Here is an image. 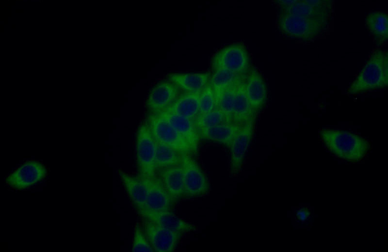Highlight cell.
Segmentation results:
<instances>
[{"label": "cell", "mask_w": 388, "mask_h": 252, "mask_svg": "<svg viewBox=\"0 0 388 252\" xmlns=\"http://www.w3.org/2000/svg\"><path fill=\"white\" fill-rule=\"evenodd\" d=\"M320 138L325 148L334 156L350 162L361 161L368 154V140L347 130L323 128Z\"/></svg>", "instance_id": "cell-1"}, {"label": "cell", "mask_w": 388, "mask_h": 252, "mask_svg": "<svg viewBox=\"0 0 388 252\" xmlns=\"http://www.w3.org/2000/svg\"><path fill=\"white\" fill-rule=\"evenodd\" d=\"M388 84V55L387 50H373L346 94L355 95L380 89Z\"/></svg>", "instance_id": "cell-2"}, {"label": "cell", "mask_w": 388, "mask_h": 252, "mask_svg": "<svg viewBox=\"0 0 388 252\" xmlns=\"http://www.w3.org/2000/svg\"><path fill=\"white\" fill-rule=\"evenodd\" d=\"M331 21L278 14L277 24L285 36L304 42L314 41L325 33Z\"/></svg>", "instance_id": "cell-3"}, {"label": "cell", "mask_w": 388, "mask_h": 252, "mask_svg": "<svg viewBox=\"0 0 388 252\" xmlns=\"http://www.w3.org/2000/svg\"><path fill=\"white\" fill-rule=\"evenodd\" d=\"M210 66L213 71L226 70L240 75H246L252 67L248 51L242 43L226 45L212 56Z\"/></svg>", "instance_id": "cell-4"}, {"label": "cell", "mask_w": 388, "mask_h": 252, "mask_svg": "<svg viewBox=\"0 0 388 252\" xmlns=\"http://www.w3.org/2000/svg\"><path fill=\"white\" fill-rule=\"evenodd\" d=\"M155 141L145 121L138 127L136 134V157L138 177L151 178L156 176L154 168Z\"/></svg>", "instance_id": "cell-5"}, {"label": "cell", "mask_w": 388, "mask_h": 252, "mask_svg": "<svg viewBox=\"0 0 388 252\" xmlns=\"http://www.w3.org/2000/svg\"><path fill=\"white\" fill-rule=\"evenodd\" d=\"M145 122L156 140L169 145L182 154L194 155L186 140L167 121L150 113L147 115Z\"/></svg>", "instance_id": "cell-6"}, {"label": "cell", "mask_w": 388, "mask_h": 252, "mask_svg": "<svg viewBox=\"0 0 388 252\" xmlns=\"http://www.w3.org/2000/svg\"><path fill=\"white\" fill-rule=\"evenodd\" d=\"M184 198H194L207 194L210 185L204 173L192 155L182 154Z\"/></svg>", "instance_id": "cell-7"}, {"label": "cell", "mask_w": 388, "mask_h": 252, "mask_svg": "<svg viewBox=\"0 0 388 252\" xmlns=\"http://www.w3.org/2000/svg\"><path fill=\"white\" fill-rule=\"evenodd\" d=\"M47 173V169L42 163L34 160H27L6 177L5 183L13 189H24L44 179Z\"/></svg>", "instance_id": "cell-8"}, {"label": "cell", "mask_w": 388, "mask_h": 252, "mask_svg": "<svg viewBox=\"0 0 388 252\" xmlns=\"http://www.w3.org/2000/svg\"><path fill=\"white\" fill-rule=\"evenodd\" d=\"M278 14L331 21L333 4L331 0H296L291 5L279 7Z\"/></svg>", "instance_id": "cell-9"}, {"label": "cell", "mask_w": 388, "mask_h": 252, "mask_svg": "<svg viewBox=\"0 0 388 252\" xmlns=\"http://www.w3.org/2000/svg\"><path fill=\"white\" fill-rule=\"evenodd\" d=\"M143 224L144 234L154 252H173L183 234L147 220H144Z\"/></svg>", "instance_id": "cell-10"}, {"label": "cell", "mask_w": 388, "mask_h": 252, "mask_svg": "<svg viewBox=\"0 0 388 252\" xmlns=\"http://www.w3.org/2000/svg\"><path fill=\"white\" fill-rule=\"evenodd\" d=\"M180 91L177 85L168 80L161 81L150 91L146 106L151 113L160 111L171 104Z\"/></svg>", "instance_id": "cell-11"}, {"label": "cell", "mask_w": 388, "mask_h": 252, "mask_svg": "<svg viewBox=\"0 0 388 252\" xmlns=\"http://www.w3.org/2000/svg\"><path fill=\"white\" fill-rule=\"evenodd\" d=\"M245 92L254 112L261 111L267 102V88L262 76L254 67L246 74Z\"/></svg>", "instance_id": "cell-12"}, {"label": "cell", "mask_w": 388, "mask_h": 252, "mask_svg": "<svg viewBox=\"0 0 388 252\" xmlns=\"http://www.w3.org/2000/svg\"><path fill=\"white\" fill-rule=\"evenodd\" d=\"M141 179L147 187L146 200L142 208L156 211H169L175 201L170 196L161 180L156 175L151 178Z\"/></svg>", "instance_id": "cell-13"}, {"label": "cell", "mask_w": 388, "mask_h": 252, "mask_svg": "<svg viewBox=\"0 0 388 252\" xmlns=\"http://www.w3.org/2000/svg\"><path fill=\"white\" fill-rule=\"evenodd\" d=\"M143 220L150 221L165 228L181 233L195 230V226L186 221L169 211H156L145 208L137 209Z\"/></svg>", "instance_id": "cell-14"}, {"label": "cell", "mask_w": 388, "mask_h": 252, "mask_svg": "<svg viewBox=\"0 0 388 252\" xmlns=\"http://www.w3.org/2000/svg\"><path fill=\"white\" fill-rule=\"evenodd\" d=\"M151 113L167 121L178 133L186 140L194 154H197L200 137L193 120L174 113L161 111Z\"/></svg>", "instance_id": "cell-15"}, {"label": "cell", "mask_w": 388, "mask_h": 252, "mask_svg": "<svg viewBox=\"0 0 388 252\" xmlns=\"http://www.w3.org/2000/svg\"><path fill=\"white\" fill-rule=\"evenodd\" d=\"M254 122L251 121L244 124L233 140L229 149L231 154V169L233 172L239 171L242 166L252 139Z\"/></svg>", "instance_id": "cell-16"}, {"label": "cell", "mask_w": 388, "mask_h": 252, "mask_svg": "<svg viewBox=\"0 0 388 252\" xmlns=\"http://www.w3.org/2000/svg\"><path fill=\"white\" fill-rule=\"evenodd\" d=\"M155 174L175 202L184 197V175L181 165L156 170Z\"/></svg>", "instance_id": "cell-17"}, {"label": "cell", "mask_w": 388, "mask_h": 252, "mask_svg": "<svg viewBox=\"0 0 388 252\" xmlns=\"http://www.w3.org/2000/svg\"><path fill=\"white\" fill-rule=\"evenodd\" d=\"M200 93H180L171 105L160 111L177 114L194 121L199 113Z\"/></svg>", "instance_id": "cell-18"}, {"label": "cell", "mask_w": 388, "mask_h": 252, "mask_svg": "<svg viewBox=\"0 0 388 252\" xmlns=\"http://www.w3.org/2000/svg\"><path fill=\"white\" fill-rule=\"evenodd\" d=\"M117 173L133 206L136 210L143 208L147 193V187L144 181L121 169L118 170Z\"/></svg>", "instance_id": "cell-19"}, {"label": "cell", "mask_w": 388, "mask_h": 252, "mask_svg": "<svg viewBox=\"0 0 388 252\" xmlns=\"http://www.w3.org/2000/svg\"><path fill=\"white\" fill-rule=\"evenodd\" d=\"M245 78L239 84L236 89L231 114V122L234 124L244 125L254 121L256 114L245 92Z\"/></svg>", "instance_id": "cell-20"}, {"label": "cell", "mask_w": 388, "mask_h": 252, "mask_svg": "<svg viewBox=\"0 0 388 252\" xmlns=\"http://www.w3.org/2000/svg\"><path fill=\"white\" fill-rule=\"evenodd\" d=\"M243 125L233 123H226L209 128L198 129V131L200 139L221 143L229 149L234 138Z\"/></svg>", "instance_id": "cell-21"}, {"label": "cell", "mask_w": 388, "mask_h": 252, "mask_svg": "<svg viewBox=\"0 0 388 252\" xmlns=\"http://www.w3.org/2000/svg\"><path fill=\"white\" fill-rule=\"evenodd\" d=\"M211 74L207 73H171L167 76L168 80L184 91L201 92L208 83Z\"/></svg>", "instance_id": "cell-22"}, {"label": "cell", "mask_w": 388, "mask_h": 252, "mask_svg": "<svg viewBox=\"0 0 388 252\" xmlns=\"http://www.w3.org/2000/svg\"><path fill=\"white\" fill-rule=\"evenodd\" d=\"M365 25L378 46L387 43L388 40V16L387 12L374 11L368 13Z\"/></svg>", "instance_id": "cell-23"}, {"label": "cell", "mask_w": 388, "mask_h": 252, "mask_svg": "<svg viewBox=\"0 0 388 252\" xmlns=\"http://www.w3.org/2000/svg\"><path fill=\"white\" fill-rule=\"evenodd\" d=\"M155 141L154 168L156 170L181 165L182 154L160 141Z\"/></svg>", "instance_id": "cell-24"}, {"label": "cell", "mask_w": 388, "mask_h": 252, "mask_svg": "<svg viewBox=\"0 0 388 252\" xmlns=\"http://www.w3.org/2000/svg\"><path fill=\"white\" fill-rule=\"evenodd\" d=\"M243 75H244L237 74L226 70L213 71L208 83L213 89L216 105L225 90Z\"/></svg>", "instance_id": "cell-25"}, {"label": "cell", "mask_w": 388, "mask_h": 252, "mask_svg": "<svg viewBox=\"0 0 388 252\" xmlns=\"http://www.w3.org/2000/svg\"><path fill=\"white\" fill-rule=\"evenodd\" d=\"M246 76V74L242 76L230 85L223 92L216 105L215 109L223 112L229 123H232L231 114L237 86Z\"/></svg>", "instance_id": "cell-26"}, {"label": "cell", "mask_w": 388, "mask_h": 252, "mask_svg": "<svg viewBox=\"0 0 388 252\" xmlns=\"http://www.w3.org/2000/svg\"><path fill=\"white\" fill-rule=\"evenodd\" d=\"M197 129L209 128L221 124L231 123L226 114L217 109L201 115H198L194 120Z\"/></svg>", "instance_id": "cell-27"}, {"label": "cell", "mask_w": 388, "mask_h": 252, "mask_svg": "<svg viewBox=\"0 0 388 252\" xmlns=\"http://www.w3.org/2000/svg\"><path fill=\"white\" fill-rule=\"evenodd\" d=\"M216 102L213 89L208 83L200 93L199 97V113H207L215 109Z\"/></svg>", "instance_id": "cell-28"}, {"label": "cell", "mask_w": 388, "mask_h": 252, "mask_svg": "<svg viewBox=\"0 0 388 252\" xmlns=\"http://www.w3.org/2000/svg\"><path fill=\"white\" fill-rule=\"evenodd\" d=\"M131 251L134 252H154L138 223L136 224L134 230Z\"/></svg>", "instance_id": "cell-29"}, {"label": "cell", "mask_w": 388, "mask_h": 252, "mask_svg": "<svg viewBox=\"0 0 388 252\" xmlns=\"http://www.w3.org/2000/svg\"><path fill=\"white\" fill-rule=\"evenodd\" d=\"M294 215L296 220L301 226L308 225L312 217L310 208L306 206L297 208L295 211Z\"/></svg>", "instance_id": "cell-30"}, {"label": "cell", "mask_w": 388, "mask_h": 252, "mask_svg": "<svg viewBox=\"0 0 388 252\" xmlns=\"http://www.w3.org/2000/svg\"><path fill=\"white\" fill-rule=\"evenodd\" d=\"M296 0H275V2L279 7H284L291 5L295 2Z\"/></svg>", "instance_id": "cell-31"}]
</instances>
